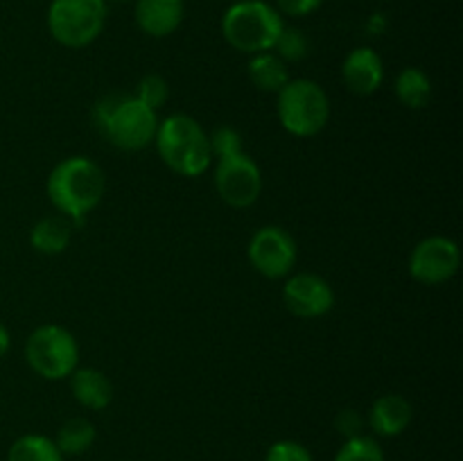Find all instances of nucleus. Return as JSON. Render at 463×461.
Here are the masks:
<instances>
[{
	"instance_id": "1",
	"label": "nucleus",
	"mask_w": 463,
	"mask_h": 461,
	"mask_svg": "<svg viewBox=\"0 0 463 461\" xmlns=\"http://www.w3.org/2000/svg\"><path fill=\"white\" fill-rule=\"evenodd\" d=\"M104 190H107V176L102 167L86 156L63 158L48 176L50 202L77 226L84 224L86 215L98 208Z\"/></svg>"
},
{
	"instance_id": "2",
	"label": "nucleus",
	"mask_w": 463,
	"mask_h": 461,
	"mask_svg": "<svg viewBox=\"0 0 463 461\" xmlns=\"http://www.w3.org/2000/svg\"><path fill=\"white\" fill-rule=\"evenodd\" d=\"M93 120L109 143L125 152H138L154 143L158 116L136 95H107L95 104Z\"/></svg>"
},
{
	"instance_id": "3",
	"label": "nucleus",
	"mask_w": 463,
	"mask_h": 461,
	"mask_svg": "<svg viewBox=\"0 0 463 461\" xmlns=\"http://www.w3.org/2000/svg\"><path fill=\"white\" fill-rule=\"evenodd\" d=\"M156 149L163 163L181 176H202L211 167V143L203 127L185 113L158 122Z\"/></svg>"
},
{
	"instance_id": "4",
	"label": "nucleus",
	"mask_w": 463,
	"mask_h": 461,
	"mask_svg": "<svg viewBox=\"0 0 463 461\" xmlns=\"http://www.w3.org/2000/svg\"><path fill=\"white\" fill-rule=\"evenodd\" d=\"M283 27L279 9L262 0H242L231 5L222 18V34L231 48L251 57L271 52Z\"/></svg>"
},
{
	"instance_id": "5",
	"label": "nucleus",
	"mask_w": 463,
	"mask_h": 461,
	"mask_svg": "<svg viewBox=\"0 0 463 461\" xmlns=\"http://www.w3.org/2000/svg\"><path fill=\"white\" fill-rule=\"evenodd\" d=\"M276 113L285 131L298 138L317 136L330 118V102L326 90L312 80H289L279 90Z\"/></svg>"
},
{
	"instance_id": "6",
	"label": "nucleus",
	"mask_w": 463,
	"mask_h": 461,
	"mask_svg": "<svg viewBox=\"0 0 463 461\" xmlns=\"http://www.w3.org/2000/svg\"><path fill=\"white\" fill-rule=\"evenodd\" d=\"M107 23L104 0H52L48 9V30L63 48L80 50L93 43Z\"/></svg>"
},
{
	"instance_id": "7",
	"label": "nucleus",
	"mask_w": 463,
	"mask_h": 461,
	"mask_svg": "<svg viewBox=\"0 0 463 461\" xmlns=\"http://www.w3.org/2000/svg\"><path fill=\"white\" fill-rule=\"evenodd\" d=\"M25 360L36 375L45 380L71 378L80 364V346L72 333L57 324L36 328L25 342Z\"/></svg>"
},
{
	"instance_id": "8",
	"label": "nucleus",
	"mask_w": 463,
	"mask_h": 461,
	"mask_svg": "<svg viewBox=\"0 0 463 461\" xmlns=\"http://www.w3.org/2000/svg\"><path fill=\"white\" fill-rule=\"evenodd\" d=\"M215 188L222 202L231 208H249L258 202L262 193V174L247 152L217 158Z\"/></svg>"
},
{
	"instance_id": "9",
	"label": "nucleus",
	"mask_w": 463,
	"mask_h": 461,
	"mask_svg": "<svg viewBox=\"0 0 463 461\" xmlns=\"http://www.w3.org/2000/svg\"><path fill=\"white\" fill-rule=\"evenodd\" d=\"M297 242L280 226H262L249 242V260L265 278H283L297 265Z\"/></svg>"
},
{
	"instance_id": "10",
	"label": "nucleus",
	"mask_w": 463,
	"mask_h": 461,
	"mask_svg": "<svg viewBox=\"0 0 463 461\" xmlns=\"http://www.w3.org/2000/svg\"><path fill=\"white\" fill-rule=\"evenodd\" d=\"M461 253L455 240L430 235L420 240L410 256L411 278L423 285H441L459 271Z\"/></svg>"
},
{
	"instance_id": "11",
	"label": "nucleus",
	"mask_w": 463,
	"mask_h": 461,
	"mask_svg": "<svg viewBox=\"0 0 463 461\" xmlns=\"http://www.w3.org/2000/svg\"><path fill=\"white\" fill-rule=\"evenodd\" d=\"M283 301L285 307L298 319H317L333 310L335 292L326 278L301 271L285 283Z\"/></svg>"
},
{
	"instance_id": "12",
	"label": "nucleus",
	"mask_w": 463,
	"mask_h": 461,
	"mask_svg": "<svg viewBox=\"0 0 463 461\" xmlns=\"http://www.w3.org/2000/svg\"><path fill=\"white\" fill-rule=\"evenodd\" d=\"M344 84L355 95H373L383 86V59L371 48H355L348 52L342 66Z\"/></svg>"
},
{
	"instance_id": "13",
	"label": "nucleus",
	"mask_w": 463,
	"mask_h": 461,
	"mask_svg": "<svg viewBox=\"0 0 463 461\" xmlns=\"http://www.w3.org/2000/svg\"><path fill=\"white\" fill-rule=\"evenodd\" d=\"M184 21V0H136V23L149 36H170Z\"/></svg>"
},
{
	"instance_id": "14",
	"label": "nucleus",
	"mask_w": 463,
	"mask_h": 461,
	"mask_svg": "<svg viewBox=\"0 0 463 461\" xmlns=\"http://www.w3.org/2000/svg\"><path fill=\"white\" fill-rule=\"evenodd\" d=\"M411 402L401 393H384L369 411V425L378 437H398L411 423Z\"/></svg>"
},
{
	"instance_id": "15",
	"label": "nucleus",
	"mask_w": 463,
	"mask_h": 461,
	"mask_svg": "<svg viewBox=\"0 0 463 461\" xmlns=\"http://www.w3.org/2000/svg\"><path fill=\"white\" fill-rule=\"evenodd\" d=\"M71 391L86 409H104L113 400V384L102 371L93 366L75 369L71 373Z\"/></svg>"
},
{
	"instance_id": "16",
	"label": "nucleus",
	"mask_w": 463,
	"mask_h": 461,
	"mask_svg": "<svg viewBox=\"0 0 463 461\" xmlns=\"http://www.w3.org/2000/svg\"><path fill=\"white\" fill-rule=\"evenodd\" d=\"M71 235H72V226L71 221H68V217L52 215L36 221L34 229H32L30 233V242L39 253H45V256H57V253L66 251V247L71 244Z\"/></svg>"
},
{
	"instance_id": "17",
	"label": "nucleus",
	"mask_w": 463,
	"mask_h": 461,
	"mask_svg": "<svg viewBox=\"0 0 463 461\" xmlns=\"http://www.w3.org/2000/svg\"><path fill=\"white\" fill-rule=\"evenodd\" d=\"M247 72L251 84L256 86L258 90H265V93H279V90L289 81L285 61L276 57L274 52L253 54L251 61H249Z\"/></svg>"
},
{
	"instance_id": "18",
	"label": "nucleus",
	"mask_w": 463,
	"mask_h": 461,
	"mask_svg": "<svg viewBox=\"0 0 463 461\" xmlns=\"http://www.w3.org/2000/svg\"><path fill=\"white\" fill-rule=\"evenodd\" d=\"M95 437H98L95 425L90 423L89 419H84V416H75V419H68L66 423L59 428L57 438H52V441L57 443L59 452H61L63 456H75L84 455V452L95 443Z\"/></svg>"
},
{
	"instance_id": "19",
	"label": "nucleus",
	"mask_w": 463,
	"mask_h": 461,
	"mask_svg": "<svg viewBox=\"0 0 463 461\" xmlns=\"http://www.w3.org/2000/svg\"><path fill=\"white\" fill-rule=\"evenodd\" d=\"M396 95L407 108H423L432 98V81L420 68H405L396 77Z\"/></svg>"
},
{
	"instance_id": "20",
	"label": "nucleus",
	"mask_w": 463,
	"mask_h": 461,
	"mask_svg": "<svg viewBox=\"0 0 463 461\" xmlns=\"http://www.w3.org/2000/svg\"><path fill=\"white\" fill-rule=\"evenodd\" d=\"M7 461H63V455L52 438L43 434H25L12 443Z\"/></svg>"
},
{
	"instance_id": "21",
	"label": "nucleus",
	"mask_w": 463,
	"mask_h": 461,
	"mask_svg": "<svg viewBox=\"0 0 463 461\" xmlns=\"http://www.w3.org/2000/svg\"><path fill=\"white\" fill-rule=\"evenodd\" d=\"M335 461H384V452L375 438L362 434V437L344 441Z\"/></svg>"
},
{
	"instance_id": "22",
	"label": "nucleus",
	"mask_w": 463,
	"mask_h": 461,
	"mask_svg": "<svg viewBox=\"0 0 463 461\" xmlns=\"http://www.w3.org/2000/svg\"><path fill=\"white\" fill-rule=\"evenodd\" d=\"M271 50H276V57L283 59V61H301V59L307 57L310 43H307V36L301 30L283 27Z\"/></svg>"
},
{
	"instance_id": "23",
	"label": "nucleus",
	"mask_w": 463,
	"mask_h": 461,
	"mask_svg": "<svg viewBox=\"0 0 463 461\" xmlns=\"http://www.w3.org/2000/svg\"><path fill=\"white\" fill-rule=\"evenodd\" d=\"M136 98L143 104H147L149 108L158 111L167 102V98H170V86H167V81L161 75H147L140 80L138 89H136Z\"/></svg>"
},
{
	"instance_id": "24",
	"label": "nucleus",
	"mask_w": 463,
	"mask_h": 461,
	"mask_svg": "<svg viewBox=\"0 0 463 461\" xmlns=\"http://www.w3.org/2000/svg\"><path fill=\"white\" fill-rule=\"evenodd\" d=\"M208 143H211L213 156L224 158L233 156V154H242V136L233 129V127H220V129L213 131L208 136Z\"/></svg>"
},
{
	"instance_id": "25",
	"label": "nucleus",
	"mask_w": 463,
	"mask_h": 461,
	"mask_svg": "<svg viewBox=\"0 0 463 461\" xmlns=\"http://www.w3.org/2000/svg\"><path fill=\"white\" fill-rule=\"evenodd\" d=\"M265 461H315L312 452L298 441H276L274 446L267 450Z\"/></svg>"
},
{
	"instance_id": "26",
	"label": "nucleus",
	"mask_w": 463,
	"mask_h": 461,
	"mask_svg": "<svg viewBox=\"0 0 463 461\" xmlns=\"http://www.w3.org/2000/svg\"><path fill=\"white\" fill-rule=\"evenodd\" d=\"M335 428H337V432L348 441V438L362 437V429H364V419H362L355 409H344V411H339L337 419H335Z\"/></svg>"
},
{
	"instance_id": "27",
	"label": "nucleus",
	"mask_w": 463,
	"mask_h": 461,
	"mask_svg": "<svg viewBox=\"0 0 463 461\" xmlns=\"http://www.w3.org/2000/svg\"><path fill=\"white\" fill-rule=\"evenodd\" d=\"M276 3H279V12L298 18L319 9L324 0H276Z\"/></svg>"
},
{
	"instance_id": "28",
	"label": "nucleus",
	"mask_w": 463,
	"mask_h": 461,
	"mask_svg": "<svg viewBox=\"0 0 463 461\" xmlns=\"http://www.w3.org/2000/svg\"><path fill=\"white\" fill-rule=\"evenodd\" d=\"M9 346H12V337H9V330L0 324V357L7 355Z\"/></svg>"
},
{
	"instance_id": "29",
	"label": "nucleus",
	"mask_w": 463,
	"mask_h": 461,
	"mask_svg": "<svg viewBox=\"0 0 463 461\" xmlns=\"http://www.w3.org/2000/svg\"><path fill=\"white\" fill-rule=\"evenodd\" d=\"M116 3H131V0H116Z\"/></svg>"
},
{
	"instance_id": "30",
	"label": "nucleus",
	"mask_w": 463,
	"mask_h": 461,
	"mask_svg": "<svg viewBox=\"0 0 463 461\" xmlns=\"http://www.w3.org/2000/svg\"><path fill=\"white\" fill-rule=\"evenodd\" d=\"M235 3H242V0H235Z\"/></svg>"
}]
</instances>
